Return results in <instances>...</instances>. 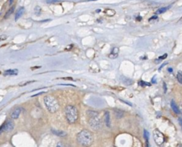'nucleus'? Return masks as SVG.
<instances>
[{
  "mask_svg": "<svg viewBox=\"0 0 182 147\" xmlns=\"http://www.w3.org/2000/svg\"><path fill=\"white\" fill-rule=\"evenodd\" d=\"M66 117L67 121L69 123H76L78 120V110L75 106L68 105L66 107L65 109Z\"/></svg>",
  "mask_w": 182,
  "mask_h": 147,
  "instance_id": "4",
  "label": "nucleus"
},
{
  "mask_svg": "<svg viewBox=\"0 0 182 147\" xmlns=\"http://www.w3.org/2000/svg\"><path fill=\"white\" fill-rule=\"evenodd\" d=\"M104 121L106 126L107 127H110V116H109V113L108 111H106L104 113Z\"/></svg>",
  "mask_w": 182,
  "mask_h": 147,
  "instance_id": "9",
  "label": "nucleus"
},
{
  "mask_svg": "<svg viewBox=\"0 0 182 147\" xmlns=\"http://www.w3.org/2000/svg\"><path fill=\"white\" fill-rule=\"evenodd\" d=\"M169 7H163V8H161V9H158V11H157L156 12V14H162V13H164V12H166V11H167V9H169Z\"/></svg>",
  "mask_w": 182,
  "mask_h": 147,
  "instance_id": "17",
  "label": "nucleus"
},
{
  "mask_svg": "<svg viewBox=\"0 0 182 147\" xmlns=\"http://www.w3.org/2000/svg\"><path fill=\"white\" fill-rule=\"evenodd\" d=\"M114 115H115V116L117 117V118H121L123 117L124 112L122 111V110L116 108V109H114Z\"/></svg>",
  "mask_w": 182,
  "mask_h": 147,
  "instance_id": "13",
  "label": "nucleus"
},
{
  "mask_svg": "<svg viewBox=\"0 0 182 147\" xmlns=\"http://www.w3.org/2000/svg\"><path fill=\"white\" fill-rule=\"evenodd\" d=\"M47 3L48 4H55V3L60 2V0H47Z\"/></svg>",
  "mask_w": 182,
  "mask_h": 147,
  "instance_id": "20",
  "label": "nucleus"
},
{
  "mask_svg": "<svg viewBox=\"0 0 182 147\" xmlns=\"http://www.w3.org/2000/svg\"><path fill=\"white\" fill-rule=\"evenodd\" d=\"M35 14L37 15H40V12H41V9L40 8V7H38V6H37V7H35Z\"/></svg>",
  "mask_w": 182,
  "mask_h": 147,
  "instance_id": "19",
  "label": "nucleus"
},
{
  "mask_svg": "<svg viewBox=\"0 0 182 147\" xmlns=\"http://www.w3.org/2000/svg\"><path fill=\"white\" fill-rule=\"evenodd\" d=\"M14 10H15V7H12V8H10L9 9L8 11H7V13H6V15H5V17H4V18H8V17L9 16V15H12V13H13V12H14Z\"/></svg>",
  "mask_w": 182,
  "mask_h": 147,
  "instance_id": "16",
  "label": "nucleus"
},
{
  "mask_svg": "<svg viewBox=\"0 0 182 147\" xmlns=\"http://www.w3.org/2000/svg\"><path fill=\"white\" fill-rule=\"evenodd\" d=\"M169 72H172V69H171H171H170V68H169Z\"/></svg>",
  "mask_w": 182,
  "mask_h": 147,
  "instance_id": "33",
  "label": "nucleus"
},
{
  "mask_svg": "<svg viewBox=\"0 0 182 147\" xmlns=\"http://www.w3.org/2000/svg\"><path fill=\"white\" fill-rule=\"evenodd\" d=\"M100 12V9H97V12Z\"/></svg>",
  "mask_w": 182,
  "mask_h": 147,
  "instance_id": "34",
  "label": "nucleus"
},
{
  "mask_svg": "<svg viewBox=\"0 0 182 147\" xmlns=\"http://www.w3.org/2000/svg\"><path fill=\"white\" fill-rule=\"evenodd\" d=\"M18 74V70L13 69V70H8L4 71V76H16Z\"/></svg>",
  "mask_w": 182,
  "mask_h": 147,
  "instance_id": "8",
  "label": "nucleus"
},
{
  "mask_svg": "<svg viewBox=\"0 0 182 147\" xmlns=\"http://www.w3.org/2000/svg\"><path fill=\"white\" fill-rule=\"evenodd\" d=\"M44 104L46 106L47 109L51 112V113H55L59 108V104L57 100L54 97L51 95H47L43 98Z\"/></svg>",
  "mask_w": 182,
  "mask_h": 147,
  "instance_id": "3",
  "label": "nucleus"
},
{
  "mask_svg": "<svg viewBox=\"0 0 182 147\" xmlns=\"http://www.w3.org/2000/svg\"><path fill=\"white\" fill-rule=\"evenodd\" d=\"M62 79H64V80H73V79L72 78H62Z\"/></svg>",
  "mask_w": 182,
  "mask_h": 147,
  "instance_id": "27",
  "label": "nucleus"
},
{
  "mask_svg": "<svg viewBox=\"0 0 182 147\" xmlns=\"http://www.w3.org/2000/svg\"><path fill=\"white\" fill-rule=\"evenodd\" d=\"M178 123H179L180 126L182 128V118H178Z\"/></svg>",
  "mask_w": 182,
  "mask_h": 147,
  "instance_id": "26",
  "label": "nucleus"
},
{
  "mask_svg": "<svg viewBox=\"0 0 182 147\" xmlns=\"http://www.w3.org/2000/svg\"><path fill=\"white\" fill-rule=\"evenodd\" d=\"M15 127V123L11 120H9L8 121L6 122L4 124L2 125L1 128H0V132L2 131H7V132H9V131H12Z\"/></svg>",
  "mask_w": 182,
  "mask_h": 147,
  "instance_id": "6",
  "label": "nucleus"
},
{
  "mask_svg": "<svg viewBox=\"0 0 182 147\" xmlns=\"http://www.w3.org/2000/svg\"><path fill=\"white\" fill-rule=\"evenodd\" d=\"M87 113L89 116V123L90 127L95 131L101 129L102 121L98 113L94 111H88Z\"/></svg>",
  "mask_w": 182,
  "mask_h": 147,
  "instance_id": "2",
  "label": "nucleus"
},
{
  "mask_svg": "<svg viewBox=\"0 0 182 147\" xmlns=\"http://www.w3.org/2000/svg\"><path fill=\"white\" fill-rule=\"evenodd\" d=\"M52 133L54 134L55 135L58 136H61V137H63L65 136H66V133L64 132L63 131H58V130H54L52 129Z\"/></svg>",
  "mask_w": 182,
  "mask_h": 147,
  "instance_id": "12",
  "label": "nucleus"
},
{
  "mask_svg": "<svg viewBox=\"0 0 182 147\" xmlns=\"http://www.w3.org/2000/svg\"><path fill=\"white\" fill-rule=\"evenodd\" d=\"M24 12H25L24 7H22L19 9V10L17 12L16 15H15V21H18V19H20V18H21V16L23 15Z\"/></svg>",
  "mask_w": 182,
  "mask_h": 147,
  "instance_id": "10",
  "label": "nucleus"
},
{
  "mask_svg": "<svg viewBox=\"0 0 182 147\" xmlns=\"http://www.w3.org/2000/svg\"><path fill=\"white\" fill-rule=\"evenodd\" d=\"M156 78V77L153 78V80H152V81H153V83H156V78Z\"/></svg>",
  "mask_w": 182,
  "mask_h": 147,
  "instance_id": "30",
  "label": "nucleus"
},
{
  "mask_svg": "<svg viewBox=\"0 0 182 147\" xmlns=\"http://www.w3.org/2000/svg\"><path fill=\"white\" fill-rule=\"evenodd\" d=\"M177 80L180 83L182 84V73L181 72H178L177 74Z\"/></svg>",
  "mask_w": 182,
  "mask_h": 147,
  "instance_id": "18",
  "label": "nucleus"
},
{
  "mask_svg": "<svg viewBox=\"0 0 182 147\" xmlns=\"http://www.w3.org/2000/svg\"><path fill=\"white\" fill-rule=\"evenodd\" d=\"M166 57H167V54H165V55H162V57H160L159 59L160 60H162V59L166 58Z\"/></svg>",
  "mask_w": 182,
  "mask_h": 147,
  "instance_id": "25",
  "label": "nucleus"
},
{
  "mask_svg": "<svg viewBox=\"0 0 182 147\" xmlns=\"http://www.w3.org/2000/svg\"><path fill=\"white\" fill-rule=\"evenodd\" d=\"M33 82H35V81L32 80V81H26V82H23V83H20V86H23V85H26L27 84H30V83H33Z\"/></svg>",
  "mask_w": 182,
  "mask_h": 147,
  "instance_id": "22",
  "label": "nucleus"
},
{
  "mask_svg": "<svg viewBox=\"0 0 182 147\" xmlns=\"http://www.w3.org/2000/svg\"><path fill=\"white\" fill-rule=\"evenodd\" d=\"M156 18H157V16H155V17H152V18L150 19V20H153V19H156Z\"/></svg>",
  "mask_w": 182,
  "mask_h": 147,
  "instance_id": "31",
  "label": "nucleus"
},
{
  "mask_svg": "<svg viewBox=\"0 0 182 147\" xmlns=\"http://www.w3.org/2000/svg\"><path fill=\"white\" fill-rule=\"evenodd\" d=\"M14 0H9V4H12V2H13Z\"/></svg>",
  "mask_w": 182,
  "mask_h": 147,
  "instance_id": "32",
  "label": "nucleus"
},
{
  "mask_svg": "<svg viewBox=\"0 0 182 147\" xmlns=\"http://www.w3.org/2000/svg\"><path fill=\"white\" fill-rule=\"evenodd\" d=\"M164 92L165 93H166V90H167V89H166V83H164Z\"/></svg>",
  "mask_w": 182,
  "mask_h": 147,
  "instance_id": "29",
  "label": "nucleus"
},
{
  "mask_svg": "<svg viewBox=\"0 0 182 147\" xmlns=\"http://www.w3.org/2000/svg\"><path fill=\"white\" fill-rule=\"evenodd\" d=\"M77 141L84 146H90L94 141V137L92 132L88 130H82L80 131L77 135Z\"/></svg>",
  "mask_w": 182,
  "mask_h": 147,
  "instance_id": "1",
  "label": "nucleus"
},
{
  "mask_svg": "<svg viewBox=\"0 0 182 147\" xmlns=\"http://www.w3.org/2000/svg\"><path fill=\"white\" fill-rule=\"evenodd\" d=\"M121 80H122V83H125L126 85H131L133 83V81L131 79H130V78H128L126 77H122Z\"/></svg>",
  "mask_w": 182,
  "mask_h": 147,
  "instance_id": "14",
  "label": "nucleus"
},
{
  "mask_svg": "<svg viewBox=\"0 0 182 147\" xmlns=\"http://www.w3.org/2000/svg\"><path fill=\"white\" fill-rule=\"evenodd\" d=\"M56 147H65V146H64V145L63 144L61 143V142H59V143H58L57 146H56Z\"/></svg>",
  "mask_w": 182,
  "mask_h": 147,
  "instance_id": "24",
  "label": "nucleus"
},
{
  "mask_svg": "<svg viewBox=\"0 0 182 147\" xmlns=\"http://www.w3.org/2000/svg\"><path fill=\"white\" fill-rule=\"evenodd\" d=\"M43 93H44V92H41V93H37V94H35V95H32V97H35V96H37V95H41V94H43Z\"/></svg>",
  "mask_w": 182,
  "mask_h": 147,
  "instance_id": "28",
  "label": "nucleus"
},
{
  "mask_svg": "<svg viewBox=\"0 0 182 147\" xmlns=\"http://www.w3.org/2000/svg\"><path fill=\"white\" fill-rule=\"evenodd\" d=\"M118 52H119V49L117 48H113L112 52L109 54V57H110V58H116V57H117V55H118Z\"/></svg>",
  "mask_w": 182,
  "mask_h": 147,
  "instance_id": "11",
  "label": "nucleus"
},
{
  "mask_svg": "<svg viewBox=\"0 0 182 147\" xmlns=\"http://www.w3.org/2000/svg\"><path fill=\"white\" fill-rule=\"evenodd\" d=\"M171 106L172 109H173V111L176 113H177V114L180 113L179 108H178V107L177 106V105L176 104V103L174 102V101H172L171 102Z\"/></svg>",
  "mask_w": 182,
  "mask_h": 147,
  "instance_id": "15",
  "label": "nucleus"
},
{
  "mask_svg": "<svg viewBox=\"0 0 182 147\" xmlns=\"http://www.w3.org/2000/svg\"><path fill=\"white\" fill-rule=\"evenodd\" d=\"M144 137H145L146 141H148L149 134H148V132H147V131H146V130H145V131H144Z\"/></svg>",
  "mask_w": 182,
  "mask_h": 147,
  "instance_id": "21",
  "label": "nucleus"
},
{
  "mask_svg": "<svg viewBox=\"0 0 182 147\" xmlns=\"http://www.w3.org/2000/svg\"><path fill=\"white\" fill-rule=\"evenodd\" d=\"M21 111H22L21 108H16L13 111V112L12 113V114H11V118H12V119H17V118H18L20 113H21Z\"/></svg>",
  "mask_w": 182,
  "mask_h": 147,
  "instance_id": "7",
  "label": "nucleus"
},
{
  "mask_svg": "<svg viewBox=\"0 0 182 147\" xmlns=\"http://www.w3.org/2000/svg\"><path fill=\"white\" fill-rule=\"evenodd\" d=\"M7 38V35H0V42L4 41V40H5Z\"/></svg>",
  "mask_w": 182,
  "mask_h": 147,
  "instance_id": "23",
  "label": "nucleus"
},
{
  "mask_svg": "<svg viewBox=\"0 0 182 147\" xmlns=\"http://www.w3.org/2000/svg\"><path fill=\"white\" fill-rule=\"evenodd\" d=\"M153 139H154L156 144L158 145V146H161V144H163L165 140L164 134L161 131H158V129L153 131Z\"/></svg>",
  "mask_w": 182,
  "mask_h": 147,
  "instance_id": "5",
  "label": "nucleus"
}]
</instances>
